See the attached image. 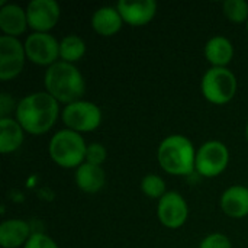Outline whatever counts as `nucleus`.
<instances>
[{"label": "nucleus", "mask_w": 248, "mask_h": 248, "mask_svg": "<svg viewBox=\"0 0 248 248\" xmlns=\"http://www.w3.org/2000/svg\"><path fill=\"white\" fill-rule=\"evenodd\" d=\"M86 54V42L78 35H67L60 41V60L74 64Z\"/></svg>", "instance_id": "20"}, {"label": "nucleus", "mask_w": 248, "mask_h": 248, "mask_svg": "<svg viewBox=\"0 0 248 248\" xmlns=\"http://www.w3.org/2000/svg\"><path fill=\"white\" fill-rule=\"evenodd\" d=\"M189 217L186 199L179 192H167L157 205V218L166 228L177 230L183 227Z\"/></svg>", "instance_id": "10"}, {"label": "nucleus", "mask_w": 248, "mask_h": 248, "mask_svg": "<svg viewBox=\"0 0 248 248\" xmlns=\"http://www.w3.org/2000/svg\"><path fill=\"white\" fill-rule=\"evenodd\" d=\"M157 160L166 173L173 176H189L195 173L196 150L187 137L173 134L160 142Z\"/></svg>", "instance_id": "3"}, {"label": "nucleus", "mask_w": 248, "mask_h": 248, "mask_svg": "<svg viewBox=\"0 0 248 248\" xmlns=\"http://www.w3.org/2000/svg\"><path fill=\"white\" fill-rule=\"evenodd\" d=\"M25 141V131L13 118H0V151L12 154L17 151Z\"/></svg>", "instance_id": "19"}, {"label": "nucleus", "mask_w": 248, "mask_h": 248, "mask_svg": "<svg viewBox=\"0 0 248 248\" xmlns=\"http://www.w3.org/2000/svg\"><path fill=\"white\" fill-rule=\"evenodd\" d=\"M246 28H247V32H248V20H247V23H246Z\"/></svg>", "instance_id": "28"}, {"label": "nucleus", "mask_w": 248, "mask_h": 248, "mask_svg": "<svg viewBox=\"0 0 248 248\" xmlns=\"http://www.w3.org/2000/svg\"><path fill=\"white\" fill-rule=\"evenodd\" d=\"M33 232L23 219H6L0 224V246L3 248H19L26 244Z\"/></svg>", "instance_id": "15"}, {"label": "nucleus", "mask_w": 248, "mask_h": 248, "mask_svg": "<svg viewBox=\"0 0 248 248\" xmlns=\"http://www.w3.org/2000/svg\"><path fill=\"white\" fill-rule=\"evenodd\" d=\"M227 19L232 23H247L248 3L246 0H225L222 4Z\"/></svg>", "instance_id": "22"}, {"label": "nucleus", "mask_w": 248, "mask_h": 248, "mask_svg": "<svg viewBox=\"0 0 248 248\" xmlns=\"http://www.w3.org/2000/svg\"><path fill=\"white\" fill-rule=\"evenodd\" d=\"M23 248H58V244L51 237L42 232H33Z\"/></svg>", "instance_id": "25"}, {"label": "nucleus", "mask_w": 248, "mask_h": 248, "mask_svg": "<svg viewBox=\"0 0 248 248\" xmlns=\"http://www.w3.org/2000/svg\"><path fill=\"white\" fill-rule=\"evenodd\" d=\"M199 248H232V244H231V240L225 234L214 232V234L206 235L201 241Z\"/></svg>", "instance_id": "24"}, {"label": "nucleus", "mask_w": 248, "mask_h": 248, "mask_svg": "<svg viewBox=\"0 0 248 248\" xmlns=\"http://www.w3.org/2000/svg\"><path fill=\"white\" fill-rule=\"evenodd\" d=\"M23 45L26 58L36 65H45L48 68L60 61V42L48 32H32L26 36Z\"/></svg>", "instance_id": "8"}, {"label": "nucleus", "mask_w": 248, "mask_h": 248, "mask_svg": "<svg viewBox=\"0 0 248 248\" xmlns=\"http://www.w3.org/2000/svg\"><path fill=\"white\" fill-rule=\"evenodd\" d=\"M203 54L212 67H227L234 58V45L228 38L215 35L205 44Z\"/></svg>", "instance_id": "18"}, {"label": "nucleus", "mask_w": 248, "mask_h": 248, "mask_svg": "<svg viewBox=\"0 0 248 248\" xmlns=\"http://www.w3.org/2000/svg\"><path fill=\"white\" fill-rule=\"evenodd\" d=\"M124 23L121 13L113 6H102L92 15V28L102 36H112L118 33Z\"/></svg>", "instance_id": "16"}, {"label": "nucleus", "mask_w": 248, "mask_h": 248, "mask_svg": "<svg viewBox=\"0 0 248 248\" xmlns=\"http://www.w3.org/2000/svg\"><path fill=\"white\" fill-rule=\"evenodd\" d=\"M115 7L121 13L124 22L129 26H145L154 19L157 13L155 0H119Z\"/></svg>", "instance_id": "12"}, {"label": "nucleus", "mask_w": 248, "mask_h": 248, "mask_svg": "<svg viewBox=\"0 0 248 248\" xmlns=\"http://www.w3.org/2000/svg\"><path fill=\"white\" fill-rule=\"evenodd\" d=\"M141 190L147 198L151 199H161L166 192V182L158 174H147L141 180Z\"/></svg>", "instance_id": "21"}, {"label": "nucleus", "mask_w": 248, "mask_h": 248, "mask_svg": "<svg viewBox=\"0 0 248 248\" xmlns=\"http://www.w3.org/2000/svg\"><path fill=\"white\" fill-rule=\"evenodd\" d=\"M246 138H247V141H248V124H247V126H246Z\"/></svg>", "instance_id": "27"}, {"label": "nucleus", "mask_w": 248, "mask_h": 248, "mask_svg": "<svg viewBox=\"0 0 248 248\" xmlns=\"http://www.w3.org/2000/svg\"><path fill=\"white\" fill-rule=\"evenodd\" d=\"M51 160L62 169H77L86 161L87 144L81 134L68 128L57 131L48 144Z\"/></svg>", "instance_id": "4"}, {"label": "nucleus", "mask_w": 248, "mask_h": 248, "mask_svg": "<svg viewBox=\"0 0 248 248\" xmlns=\"http://www.w3.org/2000/svg\"><path fill=\"white\" fill-rule=\"evenodd\" d=\"M16 108H17V103L15 102V99L9 93L3 92L0 94V116L1 118H9V113L12 110L16 112Z\"/></svg>", "instance_id": "26"}, {"label": "nucleus", "mask_w": 248, "mask_h": 248, "mask_svg": "<svg viewBox=\"0 0 248 248\" xmlns=\"http://www.w3.org/2000/svg\"><path fill=\"white\" fill-rule=\"evenodd\" d=\"M201 90L212 105H227L237 93V77L228 67H211L202 77Z\"/></svg>", "instance_id": "5"}, {"label": "nucleus", "mask_w": 248, "mask_h": 248, "mask_svg": "<svg viewBox=\"0 0 248 248\" xmlns=\"http://www.w3.org/2000/svg\"><path fill=\"white\" fill-rule=\"evenodd\" d=\"M44 86L46 93L64 105L81 100L86 92V81L80 70L74 64L61 60L45 70Z\"/></svg>", "instance_id": "2"}, {"label": "nucleus", "mask_w": 248, "mask_h": 248, "mask_svg": "<svg viewBox=\"0 0 248 248\" xmlns=\"http://www.w3.org/2000/svg\"><path fill=\"white\" fill-rule=\"evenodd\" d=\"M219 205L222 212L230 218H244L248 215V187L243 185H234L228 187L221 199Z\"/></svg>", "instance_id": "13"}, {"label": "nucleus", "mask_w": 248, "mask_h": 248, "mask_svg": "<svg viewBox=\"0 0 248 248\" xmlns=\"http://www.w3.org/2000/svg\"><path fill=\"white\" fill-rule=\"evenodd\" d=\"M108 157V151L105 148V145L99 144V142H92L87 145V151H86V161L84 163H90L94 166H102L105 163Z\"/></svg>", "instance_id": "23"}, {"label": "nucleus", "mask_w": 248, "mask_h": 248, "mask_svg": "<svg viewBox=\"0 0 248 248\" xmlns=\"http://www.w3.org/2000/svg\"><path fill=\"white\" fill-rule=\"evenodd\" d=\"M25 45L13 36H0V80L7 81L17 77L25 65Z\"/></svg>", "instance_id": "9"}, {"label": "nucleus", "mask_w": 248, "mask_h": 248, "mask_svg": "<svg viewBox=\"0 0 248 248\" xmlns=\"http://www.w3.org/2000/svg\"><path fill=\"white\" fill-rule=\"evenodd\" d=\"M26 28H29L26 9L15 3H6L0 7V29L3 35L17 38L26 31Z\"/></svg>", "instance_id": "14"}, {"label": "nucleus", "mask_w": 248, "mask_h": 248, "mask_svg": "<svg viewBox=\"0 0 248 248\" xmlns=\"http://www.w3.org/2000/svg\"><path fill=\"white\" fill-rule=\"evenodd\" d=\"M61 15L55 0H32L26 6L28 25L33 32H48L58 23Z\"/></svg>", "instance_id": "11"}, {"label": "nucleus", "mask_w": 248, "mask_h": 248, "mask_svg": "<svg viewBox=\"0 0 248 248\" xmlns=\"http://www.w3.org/2000/svg\"><path fill=\"white\" fill-rule=\"evenodd\" d=\"M15 113V119L25 132L42 135L55 125L60 115V105L49 93L36 92L20 99Z\"/></svg>", "instance_id": "1"}, {"label": "nucleus", "mask_w": 248, "mask_h": 248, "mask_svg": "<svg viewBox=\"0 0 248 248\" xmlns=\"http://www.w3.org/2000/svg\"><path fill=\"white\" fill-rule=\"evenodd\" d=\"M61 119L64 125L74 132H92L102 124V110L96 103L81 99L65 105L61 112Z\"/></svg>", "instance_id": "6"}, {"label": "nucleus", "mask_w": 248, "mask_h": 248, "mask_svg": "<svg viewBox=\"0 0 248 248\" xmlns=\"http://www.w3.org/2000/svg\"><path fill=\"white\" fill-rule=\"evenodd\" d=\"M230 163V151L221 141L211 140L196 150L195 171L202 177H217L222 174Z\"/></svg>", "instance_id": "7"}, {"label": "nucleus", "mask_w": 248, "mask_h": 248, "mask_svg": "<svg viewBox=\"0 0 248 248\" xmlns=\"http://www.w3.org/2000/svg\"><path fill=\"white\" fill-rule=\"evenodd\" d=\"M76 186L84 193H97L103 189L106 182V174L102 166H94L90 163H83L76 169Z\"/></svg>", "instance_id": "17"}]
</instances>
